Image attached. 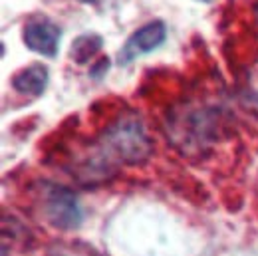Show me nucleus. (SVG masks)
Wrapping results in <instances>:
<instances>
[{
	"mask_svg": "<svg viewBox=\"0 0 258 256\" xmlns=\"http://www.w3.org/2000/svg\"><path fill=\"white\" fill-rule=\"evenodd\" d=\"M101 153L107 159L135 165L151 155V139L139 117L123 115L117 117L101 135Z\"/></svg>",
	"mask_w": 258,
	"mask_h": 256,
	"instance_id": "obj_1",
	"label": "nucleus"
},
{
	"mask_svg": "<svg viewBox=\"0 0 258 256\" xmlns=\"http://www.w3.org/2000/svg\"><path fill=\"white\" fill-rule=\"evenodd\" d=\"M44 211L48 221L58 228H76L82 223L78 197L60 185H50L44 191Z\"/></svg>",
	"mask_w": 258,
	"mask_h": 256,
	"instance_id": "obj_2",
	"label": "nucleus"
},
{
	"mask_svg": "<svg viewBox=\"0 0 258 256\" xmlns=\"http://www.w3.org/2000/svg\"><path fill=\"white\" fill-rule=\"evenodd\" d=\"M60 38H62L60 26L52 22L48 16H34L24 24L22 30V40L26 48L46 58H54L58 54Z\"/></svg>",
	"mask_w": 258,
	"mask_h": 256,
	"instance_id": "obj_3",
	"label": "nucleus"
},
{
	"mask_svg": "<svg viewBox=\"0 0 258 256\" xmlns=\"http://www.w3.org/2000/svg\"><path fill=\"white\" fill-rule=\"evenodd\" d=\"M167 38V26L163 20H151L147 24H143L141 28H137L135 32L129 36V40L123 44V48L119 50L117 62L119 64H129L139 56H145L153 50H157Z\"/></svg>",
	"mask_w": 258,
	"mask_h": 256,
	"instance_id": "obj_4",
	"label": "nucleus"
},
{
	"mask_svg": "<svg viewBox=\"0 0 258 256\" xmlns=\"http://www.w3.org/2000/svg\"><path fill=\"white\" fill-rule=\"evenodd\" d=\"M48 82H50V72L48 68L42 64H30L22 70H18L10 84L12 88L20 94V96H30V97H40L46 88H48Z\"/></svg>",
	"mask_w": 258,
	"mask_h": 256,
	"instance_id": "obj_5",
	"label": "nucleus"
},
{
	"mask_svg": "<svg viewBox=\"0 0 258 256\" xmlns=\"http://www.w3.org/2000/svg\"><path fill=\"white\" fill-rule=\"evenodd\" d=\"M103 46V38L99 34H82L72 42V60L76 64L90 62Z\"/></svg>",
	"mask_w": 258,
	"mask_h": 256,
	"instance_id": "obj_6",
	"label": "nucleus"
},
{
	"mask_svg": "<svg viewBox=\"0 0 258 256\" xmlns=\"http://www.w3.org/2000/svg\"><path fill=\"white\" fill-rule=\"evenodd\" d=\"M107 66H109V60H107V58L99 60L96 64V68H92V76H94V78H99L103 72H107Z\"/></svg>",
	"mask_w": 258,
	"mask_h": 256,
	"instance_id": "obj_7",
	"label": "nucleus"
},
{
	"mask_svg": "<svg viewBox=\"0 0 258 256\" xmlns=\"http://www.w3.org/2000/svg\"><path fill=\"white\" fill-rule=\"evenodd\" d=\"M80 2H82V4H96L97 0H80Z\"/></svg>",
	"mask_w": 258,
	"mask_h": 256,
	"instance_id": "obj_8",
	"label": "nucleus"
},
{
	"mask_svg": "<svg viewBox=\"0 0 258 256\" xmlns=\"http://www.w3.org/2000/svg\"><path fill=\"white\" fill-rule=\"evenodd\" d=\"M199 2H213V0H199Z\"/></svg>",
	"mask_w": 258,
	"mask_h": 256,
	"instance_id": "obj_9",
	"label": "nucleus"
}]
</instances>
